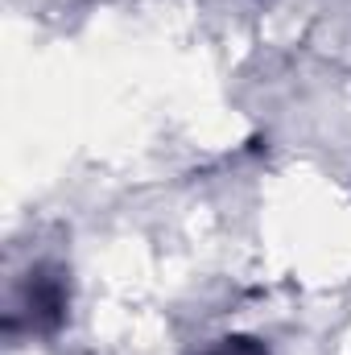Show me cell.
I'll use <instances>...</instances> for the list:
<instances>
[{
    "instance_id": "cell-1",
    "label": "cell",
    "mask_w": 351,
    "mask_h": 355,
    "mask_svg": "<svg viewBox=\"0 0 351 355\" xmlns=\"http://www.w3.org/2000/svg\"><path fill=\"white\" fill-rule=\"evenodd\" d=\"M71 318V277L58 265H33L25 272L12 310L4 318L8 335H29V339H50L67 327Z\"/></svg>"
},
{
    "instance_id": "cell-2",
    "label": "cell",
    "mask_w": 351,
    "mask_h": 355,
    "mask_svg": "<svg viewBox=\"0 0 351 355\" xmlns=\"http://www.w3.org/2000/svg\"><path fill=\"white\" fill-rule=\"evenodd\" d=\"M198 355H268L261 339H252V335H223V339H215L207 352Z\"/></svg>"
}]
</instances>
